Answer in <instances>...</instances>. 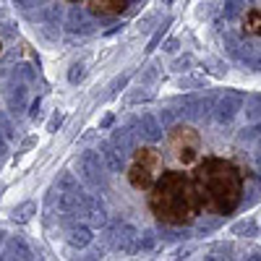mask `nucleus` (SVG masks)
Here are the masks:
<instances>
[{"instance_id": "1", "label": "nucleus", "mask_w": 261, "mask_h": 261, "mask_svg": "<svg viewBox=\"0 0 261 261\" xmlns=\"http://www.w3.org/2000/svg\"><path fill=\"white\" fill-rule=\"evenodd\" d=\"M146 204L149 212L154 214V220L170 227L191 225L204 214L201 196L196 191L191 172H183L180 167L162 172V178L154 183V188L146 193Z\"/></svg>"}, {"instance_id": "7", "label": "nucleus", "mask_w": 261, "mask_h": 261, "mask_svg": "<svg viewBox=\"0 0 261 261\" xmlns=\"http://www.w3.org/2000/svg\"><path fill=\"white\" fill-rule=\"evenodd\" d=\"M0 50H3V42H0Z\"/></svg>"}, {"instance_id": "6", "label": "nucleus", "mask_w": 261, "mask_h": 261, "mask_svg": "<svg viewBox=\"0 0 261 261\" xmlns=\"http://www.w3.org/2000/svg\"><path fill=\"white\" fill-rule=\"evenodd\" d=\"M243 32L251 37H261V6H253L243 16Z\"/></svg>"}, {"instance_id": "2", "label": "nucleus", "mask_w": 261, "mask_h": 261, "mask_svg": "<svg viewBox=\"0 0 261 261\" xmlns=\"http://www.w3.org/2000/svg\"><path fill=\"white\" fill-rule=\"evenodd\" d=\"M204 212L230 214L243 199V170L225 157H201L191 167Z\"/></svg>"}, {"instance_id": "4", "label": "nucleus", "mask_w": 261, "mask_h": 261, "mask_svg": "<svg viewBox=\"0 0 261 261\" xmlns=\"http://www.w3.org/2000/svg\"><path fill=\"white\" fill-rule=\"evenodd\" d=\"M165 149L170 160L175 162L178 167L188 170L193 167L204 157V141H201V134L196 130L193 125H186V123H178L167 130V139H165Z\"/></svg>"}, {"instance_id": "5", "label": "nucleus", "mask_w": 261, "mask_h": 261, "mask_svg": "<svg viewBox=\"0 0 261 261\" xmlns=\"http://www.w3.org/2000/svg\"><path fill=\"white\" fill-rule=\"evenodd\" d=\"M130 0H86L92 13L97 16H120L125 8H128Z\"/></svg>"}, {"instance_id": "8", "label": "nucleus", "mask_w": 261, "mask_h": 261, "mask_svg": "<svg viewBox=\"0 0 261 261\" xmlns=\"http://www.w3.org/2000/svg\"><path fill=\"white\" fill-rule=\"evenodd\" d=\"M71 3H79V0H71Z\"/></svg>"}, {"instance_id": "3", "label": "nucleus", "mask_w": 261, "mask_h": 261, "mask_svg": "<svg viewBox=\"0 0 261 261\" xmlns=\"http://www.w3.org/2000/svg\"><path fill=\"white\" fill-rule=\"evenodd\" d=\"M162 172H165L162 151L154 149V146H139L134 151V157H130L125 178H128V183H130L134 191L149 193L151 188H154V183L162 178Z\"/></svg>"}]
</instances>
